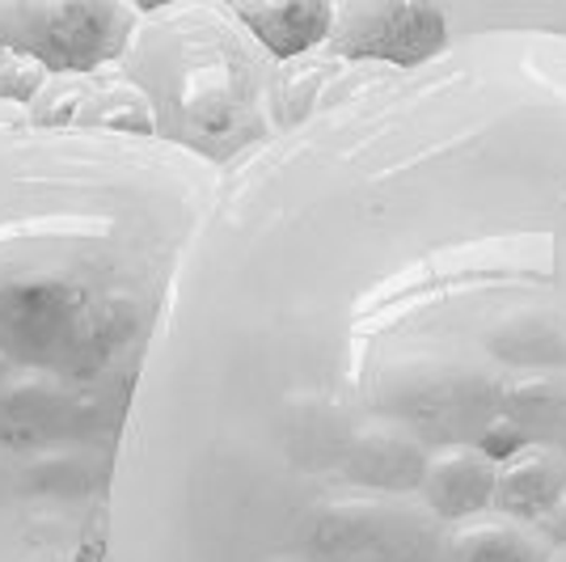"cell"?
Wrapping results in <instances>:
<instances>
[{"label":"cell","mask_w":566,"mask_h":562,"mask_svg":"<svg viewBox=\"0 0 566 562\" xmlns=\"http://www.w3.org/2000/svg\"><path fill=\"white\" fill-rule=\"evenodd\" d=\"M102 562H566V39L352 64L220 174Z\"/></svg>","instance_id":"1"},{"label":"cell","mask_w":566,"mask_h":562,"mask_svg":"<svg viewBox=\"0 0 566 562\" xmlns=\"http://www.w3.org/2000/svg\"><path fill=\"white\" fill-rule=\"evenodd\" d=\"M220 169L153 136L0 132V562H102L136 389Z\"/></svg>","instance_id":"2"},{"label":"cell","mask_w":566,"mask_h":562,"mask_svg":"<svg viewBox=\"0 0 566 562\" xmlns=\"http://www.w3.org/2000/svg\"><path fill=\"white\" fill-rule=\"evenodd\" d=\"M153 106L157 140L220 174L283 127V64L250 34L229 0L144 4L115 64Z\"/></svg>","instance_id":"3"},{"label":"cell","mask_w":566,"mask_h":562,"mask_svg":"<svg viewBox=\"0 0 566 562\" xmlns=\"http://www.w3.org/2000/svg\"><path fill=\"white\" fill-rule=\"evenodd\" d=\"M140 13L132 0H0V51L30 55L48 72L115 69Z\"/></svg>","instance_id":"4"},{"label":"cell","mask_w":566,"mask_h":562,"mask_svg":"<svg viewBox=\"0 0 566 562\" xmlns=\"http://www.w3.org/2000/svg\"><path fill=\"white\" fill-rule=\"evenodd\" d=\"M449 25L440 4H334V22L326 48L352 64H394L410 69L444 51Z\"/></svg>","instance_id":"5"},{"label":"cell","mask_w":566,"mask_h":562,"mask_svg":"<svg viewBox=\"0 0 566 562\" xmlns=\"http://www.w3.org/2000/svg\"><path fill=\"white\" fill-rule=\"evenodd\" d=\"M30 127H76V132H118L153 136L157 118L148 97L118 69L102 72H51L43 94L30 102Z\"/></svg>","instance_id":"6"},{"label":"cell","mask_w":566,"mask_h":562,"mask_svg":"<svg viewBox=\"0 0 566 562\" xmlns=\"http://www.w3.org/2000/svg\"><path fill=\"white\" fill-rule=\"evenodd\" d=\"M237 18L250 25V34L271 51L280 64L301 60L308 51H322L331 39L334 4H259V0H229Z\"/></svg>","instance_id":"7"},{"label":"cell","mask_w":566,"mask_h":562,"mask_svg":"<svg viewBox=\"0 0 566 562\" xmlns=\"http://www.w3.org/2000/svg\"><path fill=\"white\" fill-rule=\"evenodd\" d=\"M449 39L478 30H545L566 39V0H507V4H440Z\"/></svg>","instance_id":"8"}]
</instances>
